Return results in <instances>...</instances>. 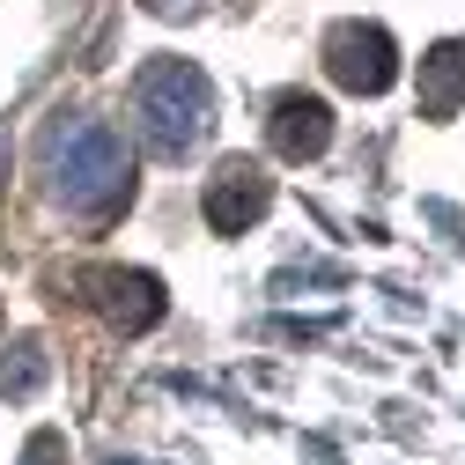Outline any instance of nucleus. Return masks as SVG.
<instances>
[{
  "label": "nucleus",
  "mask_w": 465,
  "mask_h": 465,
  "mask_svg": "<svg viewBox=\"0 0 465 465\" xmlns=\"http://www.w3.org/2000/svg\"><path fill=\"white\" fill-rule=\"evenodd\" d=\"M37 163H45L52 200L82 222H111L134 200V148L104 119H52L37 141Z\"/></svg>",
  "instance_id": "obj_1"
},
{
  "label": "nucleus",
  "mask_w": 465,
  "mask_h": 465,
  "mask_svg": "<svg viewBox=\"0 0 465 465\" xmlns=\"http://www.w3.org/2000/svg\"><path fill=\"white\" fill-rule=\"evenodd\" d=\"M134 119H141L148 155L185 163L214 134V82L193 60H170V52H163V60H148L141 82H134Z\"/></svg>",
  "instance_id": "obj_2"
},
{
  "label": "nucleus",
  "mask_w": 465,
  "mask_h": 465,
  "mask_svg": "<svg viewBox=\"0 0 465 465\" xmlns=\"http://www.w3.org/2000/svg\"><path fill=\"white\" fill-rule=\"evenodd\" d=\"M325 74L347 96H384L399 82V45L384 23H332L325 30Z\"/></svg>",
  "instance_id": "obj_3"
},
{
  "label": "nucleus",
  "mask_w": 465,
  "mask_h": 465,
  "mask_svg": "<svg viewBox=\"0 0 465 465\" xmlns=\"http://www.w3.org/2000/svg\"><path fill=\"white\" fill-rule=\"evenodd\" d=\"M266 207H273V178H266V163H252V155H222V163H214V178H207V200H200L207 229H222V237H244V229L266 222Z\"/></svg>",
  "instance_id": "obj_4"
},
{
  "label": "nucleus",
  "mask_w": 465,
  "mask_h": 465,
  "mask_svg": "<svg viewBox=\"0 0 465 465\" xmlns=\"http://www.w3.org/2000/svg\"><path fill=\"white\" fill-rule=\"evenodd\" d=\"M89 296H96L104 325H119V332H155V325L170 318L163 281L141 273V266H96V273H89Z\"/></svg>",
  "instance_id": "obj_5"
},
{
  "label": "nucleus",
  "mask_w": 465,
  "mask_h": 465,
  "mask_svg": "<svg viewBox=\"0 0 465 465\" xmlns=\"http://www.w3.org/2000/svg\"><path fill=\"white\" fill-rule=\"evenodd\" d=\"M266 141H273V155L281 163H318L325 148H332V104L325 96H281L273 104V119H266Z\"/></svg>",
  "instance_id": "obj_6"
},
{
  "label": "nucleus",
  "mask_w": 465,
  "mask_h": 465,
  "mask_svg": "<svg viewBox=\"0 0 465 465\" xmlns=\"http://www.w3.org/2000/svg\"><path fill=\"white\" fill-rule=\"evenodd\" d=\"M465 111V37H443L421 52V119H458Z\"/></svg>",
  "instance_id": "obj_7"
},
{
  "label": "nucleus",
  "mask_w": 465,
  "mask_h": 465,
  "mask_svg": "<svg viewBox=\"0 0 465 465\" xmlns=\"http://www.w3.org/2000/svg\"><path fill=\"white\" fill-rule=\"evenodd\" d=\"M45 377H52V355L37 340H15L8 355H0V399H37Z\"/></svg>",
  "instance_id": "obj_8"
},
{
  "label": "nucleus",
  "mask_w": 465,
  "mask_h": 465,
  "mask_svg": "<svg viewBox=\"0 0 465 465\" xmlns=\"http://www.w3.org/2000/svg\"><path fill=\"white\" fill-rule=\"evenodd\" d=\"M23 465H67V436H60V429H37V436L23 443Z\"/></svg>",
  "instance_id": "obj_9"
},
{
  "label": "nucleus",
  "mask_w": 465,
  "mask_h": 465,
  "mask_svg": "<svg viewBox=\"0 0 465 465\" xmlns=\"http://www.w3.org/2000/svg\"><path fill=\"white\" fill-rule=\"evenodd\" d=\"M0 163H8V148H0Z\"/></svg>",
  "instance_id": "obj_10"
}]
</instances>
